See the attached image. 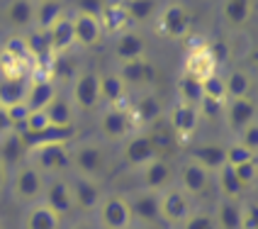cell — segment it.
<instances>
[{
	"label": "cell",
	"mask_w": 258,
	"mask_h": 229,
	"mask_svg": "<svg viewBox=\"0 0 258 229\" xmlns=\"http://www.w3.org/2000/svg\"><path fill=\"white\" fill-rule=\"evenodd\" d=\"M29 166H34L37 171L49 173V176H61L63 171L71 168V149L69 144H39L27 149Z\"/></svg>",
	"instance_id": "6da1fadb"
},
{
	"label": "cell",
	"mask_w": 258,
	"mask_h": 229,
	"mask_svg": "<svg viewBox=\"0 0 258 229\" xmlns=\"http://www.w3.org/2000/svg\"><path fill=\"white\" fill-rule=\"evenodd\" d=\"M190 27H192V15L183 3L178 0H171L166 8H161L156 15V32L158 37L163 39H185L190 34Z\"/></svg>",
	"instance_id": "7a4b0ae2"
},
{
	"label": "cell",
	"mask_w": 258,
	"mask_h": 229,
	"mask_svg": "<svg viewBox=\"0 0 258 229\" xmlns=\"http://www.w3.org/2000/svg\"><path fill=\"white\" fill-rule=\"evenodd\" d=\"M71 168L76 171V176L100 181L105 171H107V151H105V146L98 142L81 144L76 151H71Z\"/></svg>",
	"instance_id": "3957f363"
},
{
	"label": "cell",
	"mask_w": 258,
	"mask_h": 229,
	"mask_svg": "<svg viewBox=\"0 0 258 229\" xmlns=\"http://www.w3.org/2000/svg\"><path fill=\"white\" fill-rule=\"evenodd\" d=\"M71 105L81 112H93L100 105V76L95 71L76 73L71 81Z\"/></svg>",
	"instance_id": "277c9868"
},
{
	"label": "cell",
	"mask_w": 258,
	"mask_h": 229,
	"mask_svg": "<svg viewBox=\"0 0 258 229\" xmlns=\"http://www.w3.org/2000/svg\"><path fill=\"white\" fill-rule=\"evenodd\" d=\"M98 224L100 229H129L132 227V212H129V200L124 195H102L98 205Z\"/></svg>",
	"instance_id": "5b68a950"
},
{
	"label": "cell",
	"mask_w": 258,
	"mask_h": 229,
	"mask_svg": "<svg viewBox=\"0 0 258 229\" xmlns=\"http://www.w3.org/2000/svg\"><path fill=\"white\" fill-rule=\"evenodd\" d=\"M44 176L34 166H20L17 171H15L13 181H10V188H13V195L15 200L20 202H39L44 195Z\"/></svg>",
	"instance_id": "8992f818"
},
{
	"label": "cell",
	"mask_w": 258,
	"mask_h": 229,
	"mask_svg": "<svg viewBox=\"0 0 258 229\" xmlns=\"http://www.w3.org/2000/svg\"><path fill=\"white\" fill-rule=\"evenodd\" d=\"M158 210H161V222L178 227L192 212V205L180 188H166L163 193H158Z\"/></svg>",
	"instance_id": "52a82bcc"
},
{
	"label": "cell",
	"mask_w": 258,
	"mask_h": 229,
	"mask_svg": "<svg viewBox=\"0 0 258 229\" xmlns=\"http://www.w3.org/2000/svg\"><path fill=\"white\" fill-rule=\"evenodd\" d=\"M134 120H132V112L127 107H107L105 112L100 115V132L107 142H124L127 137L134 134Z\"/></svg>",
	"instance_id": "ba28073f"
},
{
	"label": "cell",
	"mask_w": 258,
	"mask_h": 229,
	"mask_svg": "<svg viewBox=\"0 0 258 229\" xmlns=\"http://www.w3.org/2000/svg\"><path fill=\"white\" fill-rule=\"evenodd\" d=\"M42 202L49 207V210H54L61 219L63 217H69L76 210V202H73V190H71V181H66V178H51L49 183H44V195H42Z\"/></svg>",
	"instance_id": "9c48e42d"
},
{
	"label": "cell",
	"mask_w": 258,
	"mask_h": 229,
	"mask_svg": "<svg viewBox=\"0 0 258 229\" xmlns=\"http://www.w3.org/2000/svg\"><path fill=\"white\" fill-rule=\"evenodd\" d=\"M122 158H124V163L134 166V168H144L146 163H151L154 158H158L156 146H154L146 129H142V132H137V134H132V137L124 139Z\"/></svg>",
	"instance_id": "30bf717a"
},
{
	"label": "cell",
	"mask_w": 258,
	"mask_h": 229,
	"mask_svg": "<svg viewBox=\"0 0 258 229\" xmlns=\"http://www.w3.org/2000/svg\"><path fill=\"white\" fill-rule=\"evenodd\" d=\"M129 212H132V224L139 227H154L161 222V210H158V193L154 190H142L129 200Z\"/></svg>",
	"instance_id": "8fae6325"
},
{
	"label": "cell",
	"mask_w": 258,
	"mask_h": 229,
	"mask_svg": "<svg viewBox=\"0 0 258 229\" xmlns=\"http://www.w3.org/2000/svg\"><path fill=\"white\" fill-rule=\"evenodd\" d=\"M166 122L171 125L173 134L178 139H187L195 134L198 122H200V110L198 105H187V102H175L171 107V112L166 117Z\"/></svg>",
	"instance_id": "7c38bea8"
},
{
	"label": "cell",
	"mask_w": 258,
	"mask_h": 229,
	"mask_svg": "<svg viewBox=\"0 0 258 229\" xmlns=\"http://www.w3.org/2000/svg\"><path fill=\"white\" fill-rule=\"evenodd\" d=\"M71 190H73L76 210H81V212H95V210H98V205H100V200H102L100 181L76 176L71 181Z\"/></svg>",
	"instance_id": "4fadbf2b"
},
{
	"label": "cell",
	"mask_w": 258,
	"mask_h": 229,
	"mask_svg": "<svg viewBox=\"0 0 258 229\" xmlns=\"http://www.w3.org/2000/svg\"><path fill=\"white\" fill-rule=\"evenodd\" d=\"M132 120L139 129H149L154 122H158L163 117V102L156 98V93H142L134 105L129 107Z\"/></svg>",
	"instance_id": "5bb4252c"
},
{
	"label": "cell",
	"mask_w": 258,
	"mask_h": 229,
	"mask_svg": "<svg viewBox=\"0 0 258 229\" xmlns=\"http://www.w3.org/2000/svg\"><path fill=\"white\" fill-rule=\"evenodd\" d=\"M73 22V34H76V44L83 46V49H90V46H98L102 42V25L100 17H93V15L86 13H76L71 17Z\"/></svg>",
	"instance_id": "9a60e30c"
},
{
	"label": "cell",
	"mask_w": 258,
	"mask_h": 229,
	"mask_svg": "<svg viewBox=\"0 0 258 229\" xmlns=\"http://www.w3.org/2000/svg\"><path fill=\"white\" fill-rule=\"evenodd\" d=\"M171 181H173V168L168 166L166 158H154L151 163H146L142 168L144 190L163 193L166 188H171Z\"/></svg>",
	"instance_id": "2e32d148"
},
{
	"label": "cell",
	"mask_w": 258,
	"mask_h": 229,
	"mask_svg": "<svg viewBox=\"0 0 258 229\" xmlns=\"http://www.w3.org/2000/svg\"><path fill=\"white\" fill-rule=\"evenodd\" d=\"M210 176L212 173L205 171L195 161H187V163H183L180 178H178L180 181V190L185 193L187 198H198V195H202L210 188Z\"/></svg>",
	"instance_id": "e0dca14e"
},
{
	"label": "cell",
	"mask_w": 258,
	"mask_h": 229,
	"mask_svg": "<svg viewBox=\"0 0 258 229\" xmlns=\"http://www.w3.org/2000/svg\"><path fill=\"white\" fill-rule=\"evenodd\" d=\"M146 54V42L137 29H124L115 39V59L119 64H127L134 59H144Z\"/></svg>",
	"instance_id": "ac0fdd59"
},
{
	"label": "cell",
	"mask_w": 258,
	"mask_h": 229,
	"mask_svg": "<svg viewBox=\"0 0 258 229\" xmlns=\"http://www.w3.org/2000/svg\"><path fill=\"white\" fill-rule=\"evenodd\" d=\"M124 86L132 88H149L154 83V66L144 59H134V61H127V64H119V73H117Z\"/></svg>",
	"instance_id": "d6986e66"
},
{
	"label": "cell",
	"mask_w": 258,
	"mask_h": 229,
	"mask_svg": "<svg viewBox=\"0 0 258 229\" xmlns=\"http://www.w3.org/2000/svg\"><path fill=\"white\" fill-rule=\"evenodd\" d=\"M54 98H56V83H54V78H32L27 86L25 105H27L29 112H39Z\"/></svg>",
	"instance_id": "ffe728a7"
},
{
	"label": "cell",
	"mask_w": 258,
	"mask_h": 229,
	"mask_svg": "<svg viewBox=\"0 0 258 229\" xmlns=\"http://www.w3.org/2000/svg\"><path fill=\"white\" fill-rule=\"evenodd\" d=\"M224 117L231 132H241L244 127H248L251 122H256V102L251 98H236L229 100V105L224 107Z\"/></svg>",
	"instance_id": "44dd1931"
},
{
	"label": "cell",
	"mask_w": 258,
	"mask_h": 229,
	"mask_svg": "<svg viewBox=\"0 0 258 229\" xmlns=\"http://www.w3.org/2000/svg\"><path fill=\"white\" fill-rule=\"evenodd\" d=\"M49 32V42H51V49H54V56H61V54H69L73 46H76V34H73V22L71 15H61L51 27L46 29Z\"/></svg>",
	"instance_id": "7402d4cb"
},
{
	"label": "cell",
	"mask_w": 258,
	"mask_h": 229,
	"mask_svg": "<svg viewBox=\"0 0 258 229\" xmlns=\"http://www.w3.org/2000/svg\"><path fill=\"white\" fill-rule=\"evenodd\" d=\"M190 161H195L198 166H202L205 171H210V173L219 171L227 163L224 161V144H217V142L195 144L190 149Z\"/></svg>",
	"instance_id": "603a6c76"
},
{
	"label": "cell",
	"mask_w": 258,
	"mask_h": 229,
	"mask_svg": "<svg viewBox=\"0 0 258 229\" xmlns=\"http://www.w3.org/2000/svg\"><path fill=\"white\" fill-rule=\"evenodd\" d=\"M5 22L15 29H27L34 25V0H10L3 10Z\"/></svg>",
	"instance_id": "cb8c5ba5"
},
{
	"label": "cell",
	"mask_w": 258,
	"mask_h": 229,
	"mask_svg": "<svg viewBox=\"0 0 258 229\" xmlns=\"http://www.w3.org/2000/svg\"><path fill=\"white\" fill-rule=\"evenodd\" d=\"M215 64H212V59H210V51H207V44L205 46H195V49H190L187 51L185 61H183V73L187 76H195V78H207L210 73H215Z\"/></svg>",
	"instance_id": "d4e9b609"
},
{
	"label": "cell",
	"mask_w": 258,
	"mask_h": 229,
	"mask_svg": "<svg viewBox=\"0 0 258 229\" xmlns=\"http://www.w3.org/2000/svg\"><path fill=\"white\" fill-rule=\"evenodd\" d=\"M22 229H61V217L39 200L27 210Z\"/></svg>",
	"instance_id": "484cf974"
},
{
	"label": "cell",
	"mask_w": 258,
	"mask_h": 229,
	"mask_svg": "<svg viewBox=\"0 0 258 229\" xmlns=\"http://www.w3.org/2000/svg\"><path fill=\"white\" fill-rule=\"evenodd\" d=\"M22 137V134H20ZM76 137V127H56V125H49L46 129H42L39 134H29L22 137V142L27 149L32 146H39V144H71Z\"/></svg>",
	"instance_id": "4316f807"
},
{
	"label": "cell",
	"mask_w": 258,
	"mask_h": 229,
	"mask_svg": "<svg viewBox=\"0 0 258 229\" xmlns=\"http://www.w3.org/2000/svg\"><path fill=\"white\" fill-rule=\"evenodd\" d=\"M251 15H253V0H224L222 3V17L234 29L248 25Z\"/></svg>",
	"instance_id": "83f0119b"
},
{
	"label": "cell",
	"mask_w": 258,
	"mask_h": 229,
	"mask_svg": "<svg viewBox=\"0 0 258 229\" xmlns=\"http://www.w3.org/2000/svg\"><path fill=\"white\" fill-rule=\"evenodd\" d=\"M27 78H0V107H13V105H20L25 102V95H27Z\"/></svg>",
	"instance_id": "f1b7e54d"
},
{
	"label": "cell",
	"mask_w": 258,
	"mask_h": 229,
	"mask_svg": "<svg viewBox=\"0 0 258 229\" xmlns=\"http://www.w3.org/2000/svg\"><path fill=\"white\" fill-rule=\"evenodd\" d=\"M100 25H102V32H110V34L124 32L127 25H129L127 13H124V5L117 3V0H110L100 13Z\"/></svg>",
	"instance_id": "f546056e"
},
{
	"label": "cell",
	"mask_w": 258,
	"mask_h": 229,
	"mask_svg": "<svg viewBox=\"0 0 258 229\" xmlns=\"http://www.w3.org/2000/svg\"><path fill=\"white\" fill-rule=\"evenodd\" d=\"M127 95V86L117 73H105L100 76V102L105 100L110 107H119Z\"/></svg>",
	"instance_id": "4dcf8cb0"
},
{
	"label": "cell",
	"mask_w": 258,
	"mask_h": 229,
	"mask_svg": "<svg viewBox=\"0 0 258 229\" xmlns=\"http://www.w3.org/2000/svg\"><path fill=\"white\" fill-rule=\"evenodd\" d=\"M146 132H149L151 142H154V146H156L158 158H163V154H168L171 149H175V142H178V137L173 134V129H171V125L166 122V117H161L158 122H154V125L146 129Z\"/></svg>",
	"instance_id": "1f68e13d"
},
{
	"label": "cell",
	"mask_w": 258,
	"mask_h": 229,
	"mask_svg": "<svg viewBox=\"0 0 258 229\" xmlns=\"http://www.w3.org/2000/svg\"><path fill=\"white\" fill-rule=\"evenodd\" d=\"M122 5L132 25H146L158 15V0H127Z\"/></svg>",
	"instance_id": "d6a6232c"
},
{
	"label": "cell",
	"mask_w": 258,
	"mask_h": 229,
	"mask_svg": "<svg viewBox=\"0 0 258 229\" xmlns=\"http://www.w3.org/2000/svg\"><path fill=\"white\" fill-rule=\"evenodd\" d=\"M73 105L66 98L56 95L54 100L44 107V115L49 120V125H56V127H73Z\"/></svg>",
	"instance_id": "836d02e7"
},
{
	"label": "cell",
	"mask_w": 258,
	"mask_h": 229,
	"mask_svg": "<svg viewBox=\"0 0 258 229\" xmlns=\"http://www.w3.org/2000/svg\"><path fill=\"white\" fill-rule=\"evenodd\" d=\"M217 176V186H219V193H222V200H239L241 198V193H244L246 188L239 183V178H236V173L231 166H222L219 171H215Z\"/></svg>",
	"instance_id": "e575fe53"
},
{
	"label": "cell",
	"mask_w": 258,
	"mask_h": 229,
	"mask_svg": "<svg viewBox=\"0 0 258 229\" xmlns=\"http://www.w3.org/2000/svg\"><path fill=\"white\" fill-rule=\"evenodd\" d=\"M61 15H66L61 0H42L34 5V25L39 29H49Z\"/></svg>",
	"instance_id": "d590c367"
},
{
	"label": "cell",
	"mask_w": 258,
	"mask_h": 229,
	"mask_svg": "<svg viewBox=\"0 0 258 229\" xmlns=\"http://www.w3.org/2000/svg\"><path fill=\"white\" fill-rule=\"evenodd\" d=\"M22 154H27V146H25L22 137H20L15 129L8 134V137L0 139V161H3L8 168H10V166H17Z\"/></svg>",
	"instance_id": "8d00e7d4"
},
{
	"label": "cell",
	"mask_w": 258,
	"mask_h": 229,
	"mask_svg": "<svg viewBox=\"0 0 258 229\" xmlns=\"http://www.w3.org/2000/svg\"><path fill=\"white\" fill-rule=\"evenodd\" d=\"M212 217H215L217 229H239V224H241V207L236 205V200H219Z\"/></svg>",
	"instance_id": "74e56055"
},
{
	"label": "cell",
	"mask_w": 258,
	"mask_h": 229,
	"mask_svg": "<svg viewBox=\"0 0 258 229\" xmlns=\"http://www.w3.org/2000/svg\"><path fill=\"white\" fill-rule=\"evenodd\" d=\"M224 86H227V100H236V98H248L253 81L246 71L234 69L229 71V76H224Z\"/></svg>",
	"instance_id": "f35d334b"
},
{
	"label": "cell",
	"mask_w": 258,
	"mask_h": 229,
	"mask_svg": "<svg viewBox=\"0 0 258 229\" xmlns=\"http://www.w3.org/2000/svg\"><path fill=\"white\" fill-rule=\"evenodd\" d=\"M178 102H187V105H200L202 100V81L195 76L180 73L178 78Z\"/></svg>",
	"instance_id": "ab89813d"
},
{
	"label": "cell",
	"mask_w": 258,
	"mask_h": 229,
	"mask_svg": "<svg viewBox=\"0 0 258 229\" xmlns=\"http://www.w3.org/2000/svg\"><path fill=\"white\" fill-rule=\"evenodd\" d=\"M202 98L224 105V100H227V86H224V76L222 73L215 71L210 73L207 78H202Z\"/></svg>",
	"instance_id": "60d3db41"
},
{
	"label": "cell",
	"mask_w": 258,
	"mask_h": 229,
	"mask_svg": "<svg viewBox=\"0 0 258 229\" xmlns=\"http://www.w3.org/2000/svg\"><path fill=\"white\" fill-rule=\"evenodd\" d=\"M251 158H256V154H251L248 149H244L239 142L229 144V146H224V161H227V166H239V163H246V161H251Z\"/></svg>",
	"instance_id": "b9f144b4"
},
{
	"label": "cell",
	"mask_w": 258,
	"mask_h": 229,
	"mask_svg": "<svg viewBox=\"0 0 258 229\" xmlns=\"http://www.w3.org/2000/svg\"><path fill=\"white\" fill-rule=\"evenodd\" d=\"M234 173H236L239 183H241L244 188L256 186V181H258V163H256V158H251V161H246V163L234 166Z\"/></svg>",
	"instance_id": "7bdbcfd3"
},
{
	"label": "cell",
	"mask_w": 258,
	"mask_h": 229,
	"mask_svg": "<svg viewBox=\"0 0 258 229\" xmlns=\"http://www.w3.org/2000/svg\"><path fill=\"white\" fill-rule=\"evenodd\" d=\"M207 51H210V59H212L215 69L227 66V61H229V56H231L229 44L224 42V39H215V42H210V44H207Z\"/></svg>",
	"instance_id": "ee69618b"
},
{
	"label": "cell",
	"mask_w": 258,
	"mask_h": 229,
	"mask_svg": "<svg viewBox=\"0 0 258 229\" xmlns=\"http://www.w3.org/2000/svg\"><path fill=\"white\" fill-rule=\"evenodd\" d=\"M183 229H217L215 227V217L205 210H198V212H190L187 219L180 224Z\"/></svg>",
	"instance_id": "f6af8a7d"
},
{
	"label": "cell",
	"mask_w": 258,
	"mask_h": 229,
	"mask_svg": "<svg viewBox=\"0 0 258 229\" xmlns=\"http://www.w3.org/2000/svg\"><path fill=\"white\" fill-rule=\"evenodd\" d=\"M236 142L241 144L244 149H248L251 154H256V151H258V122H251L248 127L241 129Z\"/></svg>",
	"instance_id": "bcb514c9"
},
{
	"label": "cell",
	"mask_w": 258,
	"mask_h": 229,
	"mask_svg": "<svg viewBox=\"0 0 258 229\" xmlns=\"http://www.w3.org/2000/svg\"><path fill=\"white\" fill-rule=\"evenodd\" d=\"M105 5H107V0H76V13H86V15H93V17H100Z\"/></svg>",
	"instance_id": "7dc6e473"
},
{
	"label": "cell",
	"mask_w": 258,
	"mask_h": 229,
	"mask_svg": "<svg viewBox=\"0 0 258 229\" xmlns=\"http://www.w3.org/2000/svg\"><path fill=\"white\" fill-rule=\"evenodd\" d=\"M8 117H10V122H13V127H22L25 122H27L29 117V110L25 102H20V105H13V107H8Z\"/></svg>",
	"instance_id": "c3c4849f"
},
{
	"label": "cell",
	"mask_w": 258,
	"mask_h": 229,
	"mask_svg": "<svg viewBox=\"0 0 258 229\" xmlns=\"http://www.w3.org/2000/svg\"><path fill=\"white\" fill-rule=\"evenodd\" d=\"M239 229H258V210L256 205L241 207V224Z\"/></svg>",
	"instance_id": "681fc988"
},
{
	"label": "cell",
	"mask_w": 258,
	"mask_h": 229,
	"mask_svg": "<svg viewBox=\"0 0 258 229\" xmlns=\"http://www.w3.org/2000/svg\"><path fill=\"white\" fill-rule=\"evenodd\" d=\"M198 110H200V117L202 115H205V117H215V115H219L222 110H224V105H222V102H215V100L202 98L200 105H198Z\"/></svg>",
	"instance_id": "f907efd6"
},
{
	"label": "cell",
	"mask_w": 258,
	"mask_h": 229,
	"mask_svg": "<svg viewBox=\"0 0 258 229\" xmlns=\"http://www.w3.org/2000/svg\"><path fill=\"white\" fill-rule=\"evenodd\" d=\"M13 122H10V117H8V110L5 107H0V139L3 137H8L10 132H13Z\"/></svg>",
	"instance_id": "816d5d0a"
},
{
	"label": "cell",
	"mask_w": 258,
	"mask_h": 229,
	"mask_svg": "<svg viewBox=\"0 0 258 229\" xmlns=\"http://www.w3.org/2000/svg\"><path fill=\"white\" fill-rule=\"evenodd\" d=\"M8 183H10V173H8V166L0 161V195H3V190L8 188Z\"/></svg>",
	"instance_id": "f5cc1de1"
},
{
	"label": "cell",
	"mask_w": 258,
	"mask_h": 229,
	"mask_svg": "<svg viewBox=\"0 0 258 229\" xmlns=\"http://www.w3.org/2000/svg\"><path fill=\"white\" fill-rule=\"evenodd\" d=\"M71 229H93V227H90L88 222H76V224H73Z\"/></svg>",
	"instance_id": "db71d44e"
},
{
	"label": "cell",
	"mask_w": 258,
	"mask_h": 229,
	"mask_svg": "<svg viewBox=\"0 0 258 229\" xmlns=\"http://www.w3.org/2000/svg\"><path fill=\"white\" fill-rule=\"evenodd\" d=\"M129 229H149V227H139V224H132Z\"/></svg>",
	"instance_id": "11a10c76"
},
{
	"label": "cell",
	"mask_w": 258,
	"mask_h": 229,
	"mask_svg": "<svg viewBox=\"0 0 258 229\" xmlns=\"http://www.w3.org/2000/svg\"><path fill=\"white\" fill-rule=\"evenodd\" d=\"M117 3H127V0H117Z\"/></svg>",
	"instance_id": "9f6ffc18"
},
{
	"label": "cell",
	"mask_w": 258,
	"mask_h": 229,
	"mask_svg": "<svg viewBox=\"0 0 258 229\" xmlns=\"http://www.w3.org/2000/svg\"><path fill=\"white\" fill-rule=\"evenodd\" d=\"M37 3H42V0H37Z\"/></svg>",
	"instance_id": "6f0895ef"
}]
</instances>
